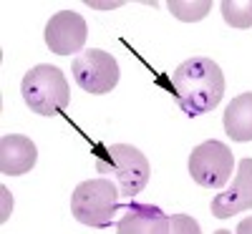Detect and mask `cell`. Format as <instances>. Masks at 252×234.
I'll return each mask as SVG.
<instances>
[{
  "label": "cell",
  "instance_id": "6da1fadb",
  "mask_svg": "<svg viewBox=\"0 0 252 234\" xmlns=\"http://www.w3.org/2000/svg\"><path fill=\"white\" fill-rule=\"evenodd\" d=\"M172 88L187 116H202L220 106L224 96V73L212 58H187L172 76Z\"/></svg>",
  "mask_w": 252,
  "mask_h": 234
},
{
  "label": "cell",
  "instance_id": "7a4b0ae2",
  "mask_svg": "<svg viewBox=\"0 0 252 234\" xmlns=\"http://www.w3.org/2000/svg\"><path fill=\"white\" fill-rule=\"evenodd\" d=\"M96 169L119 181V194L134 199L152 179V166L136 146L129 144H96L94 146Z\"/></svg>",
  "mask_w": 252,
  "mask_h": 234
},
{
  "label": "cell",
  "instance_id": "3957f363",
  "mask_svg": "<svg viewBox=\"0 0 252 234\" xmlns=\"http://www.w3.org/2000/svg\"><path fill=\"white\" fill-rule=\"evenodd\" d=\"M20 93H23L26 106L38 116H56L71 101V88L66 76H63L61 68L48 66V63L33 66L23 76Z\"/></svg>",
  "mask_w": 252,
  "mask_h": 234
},
{
  "label": "cell",
  "instance_id": "277c9868",
  "mask_svg": "<svg viewBox=\"0 0 252 234\" xmlns=\"http://www.w3.org/2000/svg\"><path fill=\"white\" fill-rule=\"evenodd\" d=\"M73 217L86 227H109L119 211V189L111 179H89L73 189Z\"/></svg>",
  "mask_w": 252,
  "mask_h": 234
},
{
  "label": "cell",
  "instance_id": "5b68a950",
  "mask_svg": "<svg viewBox=\"0 0 252 234\" xmlns=\"http://www.w3.org/2000/svg\"><path fill=\"white\" fill-rule=\"evenodd\" d=\"M235 156L232 148L222 141L209 139L192 148L189 154V174L204 189H220L232 179Z\"/></svg>",
  "mask_w": 252,
  "mask_h": 234
},
{
  "label": "cell",
  "instance_id": "8992f818",
  "mask_svg": "<svg viewBox=\"0 0 252 234\" xmlns=\"http://www.w3.org/2000/svg\"><path fill=\"white\" fill-rule=\"evenodd\" d=\"M73 78L86 93L94 96L111 93L119 83V63L111 53L101 48L83 51L73 60Z\"/></svg>",
  "mask_w": 252,
  "mask_h": 234
},
{
  "label": "cell",
  "instance_id": "52a82bcc",
  "mask_svg": "<svg viewBox=\"0 0 252 234\" xmlns=\"http://www.w3.org/2000/svg\"><path fill=\"white\" fill-rule=\"evenodd\" d=\"M86 20L73 10H61L56 13L48 26H46V46L56 56H71L78 53L86 43Z\"/></svg>",
  "mask_w": 252,
  "mask_h": 234
},
{
  "label": "cell",
  "instance_id": "ba28073f",
  "mask_svg": "<svg viewBox=\"0 0 252 234\" xmlns=\"http://www.w3.org/2000/svg\"><path fill=\"white\" fill-rule=\"evenodd\" d=\"M212 217L229 219L240 211L252 209V156H245L237 166V176L222 194L212 199Z\"/></svg>",
  "mask_w": 252,
  "mask_h": 234
},
{
  "label": "cell",
  "instance_id": "9c48e42d",
  "mask_svg": "<svg viewBox=\"0 0 252 234\" xmlns=\"http://www.w3.org/2000/svg\"><path fill=\"white\" fill-rule=\"evenodd\" d=\"M119 234H166L172 232V217L154 204L129 202L121 206V219L116 222Z\"/></svg>",
  "mask_w": 252,
  "mask_h": 234
},
{
  "label": "cell",
  "instance_id": "30bf717a",
  "mask_svg": "<svg viewBox=\"0 0 252 234\" xmlns=\"http://www.w3.org/2000/svg\"><path fill=\"white\" fill-rule=\"evenodd\" d=\"M38 161V148L28 136L8 134L0 139V172L5 176H23Z\"/></svg>",
  "mask_w": 252,
  "mask_h": 234
},
{
  "label": "cell",
  "instance_id": "8fae6325",
  "mask_svg": "<svg viewBox=\"0 0 252 234\" xmlns=\"http://www.w3.org/2000/svg\"><path fill=\"white\" fill-rule=\"evenodd\" d=\"M224 134L237 144L252 141V91L240 93L237 98H232V103L227 106V111H224Z\"/></svg>",
  "mask_w": 252,
  "mask_h": 234
},
{
  "label": "cell",
  "instance_id": "7c38bea8",
  "mask_svg": "<svg viewBox=\"0 0 252 234\" xmlns=\"http://www.w3.org/2000/svg\"><path fill=\"white\" fill-rule=\"evenodd\" d=\"M166 8L182 23H197V20L207 18V13L212 10V3L209 0H172V3H166Z\"/></svg>",
  "mask_w": 252,
  "mask_h": 234
},
{
  "label": "cell",
  "instance_id": "4fadbf2b",
  "mask_svg": "<svg viewBox=\"0 0 252 234\" xmlns=\"http://www.w3.org/2000/svg\"><path fill=\"white\" fill-rule=\"evenodd\" d=\"M222 18L232 28H252V0H224L220 5Z\"/></svg>",
  "mask_w": 252,
  "mask_h": 234
},
{
  "label": "cell",
  "instance_id": "5bb4252c",
  "mask_svg": "<svg viewBox=\"0 0 252 234\" xmlns=\"http://www.w3.org/2000/svg\"><path fill=\"white\" fill-rule=\"evenodd\" d=\"M172 232H199V224L194 219H189L187 214H177L172 217Z\"/></svg>",
  "mask_w": 252,
  "mask_h": 234
},
{
  "label": "cell",
  "instance_id": "9a60e30c",
  "mask_svg": "<svg viewBox=\"0 0 252 234\" xmlns=\"http://www.w3.org/2000/svg\"><path fill=\"white\" fill-rule=\"evenodd\" d=\"M237 234H252V217L250 219H242L237 224Z\"/></svg>",
  "mask_w": 252,
  "mask_h": 234
}]
</instances>
